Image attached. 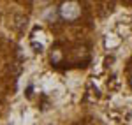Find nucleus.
I'll use <instances>...</instances> for the list:
<instances>
[{
  "label": "nucleus",
  "instance_id": "nucleus-1",
  "mask_svg": "<svg viewBox=\"0 0 132 125\" xmlns=\"http://www.w3.org/2000/svg\"><path fill=\"white\" fill-rule=\"evenodd\" d=\"M12 21H14V27L20 28V30L23 28V27H27V18H23V16H14Z\"/></svg>",
  "mask_w": 132,
  "mask_h": 125
},
{
  "label": "nucleus",
  "instance_id": "nucleus-2",
  "mask_svg": "<svg viewBox=\"0 0 132 125\" xmlns=\"http://www.w3.org/2000/svg\"><path fill=\"white\" fill-rule=\"evenodd\" d=\"M130 85H132V79H130Z\"/></svg>",
  "mask_w": 132,
  "mask_h": 125
}]
</instances>
